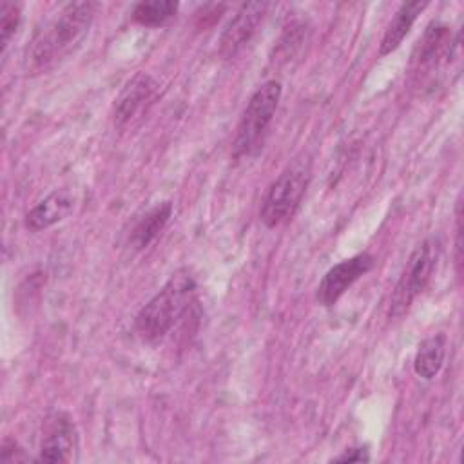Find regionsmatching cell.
Masks as SVG:
<instances>
[{
    "mask_svg": "<svg viewBox=\"0 0 464 464\" xmlns=\"http://www.w3.org/2000/svg\"><path fill=\"white\" fill-rule=\"evenodd\" d=\"M370 460V453L368 448L359 446V448H348L344 450L341 455L334 457V462H368Z\"/></svg>",
    "mask_w": 464,
    "mask_h": 464,
    "instance_id": "obj_19",
    "label": "cell"
},
{
    "mask_svg": "<svg viewBox=\"0 0 464 464\" xmlns=\"http://www.w3.org/2000/svg\"><path fill=\"white\" fill-rule=\"evenodd\" d=\"M373 263H375V259L372 254L359 252V254L334 265L323 276V279L317 286L315 297H317L319 304L334 306L355 281H359L364 274H368L373 268Z\"/></svg>",
    "mask_w": 464,
    "mask_h": 464,
    "instance_id": "obj_6",
    "label": "cell"
},
{
    "mask_svg": "<svg viewBox=\"0 0 464 464\" xmlns=\"http://www.w3.org/2000/svg\"><path fill=\"white\" fill-rule=\"evenodd\" d=\"M460 199L457 201V210H455V218H457V223H455V263H457V268L460 272V265H462V212H460Z\"/></svg>",
    "mask_w": 464,
    "mask_h": 464,
    "instance_id": "obj_20",
    "label": "cell"
},
{
    "mask_svg": "<svg viewBox=\"0 0 464 464\" xmlns=\"http://www.w3.org/2000/svg\"><path fill=\"white\" fill-rule=\"evenodd\" d=\"M172 216V203L170 201H161L150 210H147L138 223L134 225L129 243L132 245L134 250H145L156 237L163 232L167 227L169 219Z\"/></svg>",
    "mask_w": 464,
    "mask_h": 464,
    "instance_id": "obj_12",
    "label": "cell"
},
{
    "mask_svg": "<svg viewBox=\"0 0 464 464\" xmlns=\"http://www.w3.org/2000/svg\"><path fill=\"white\" fill-rule=\"evenodd\" d=\"M426 5H428V2H419V0L401 4V7L397 9L393 18L386 25L384 34L381 38V44H379V54L381 56H386V54L393 53L402 44V40L410 33L411 25L419 18V14L426 9Z\"/></svg>",
    "mask_w": 464,
    "mask_h": 464,
    "instance_id": "obj_11",
    "label": "cell"
},
{
    "mask_svg": "<svg viewBox=\"0 0 464 464\" xmlns=\"http://www.w3.org/2000/svg\"><path fill=\"white\" fill-rule=\"evenodd\" d=\"M160 83L149 72H136L114 100V123L123 127L140 118L154 103Z\"/></svg>",
    "mask_w": 464,
    "mask_h": 464,
    "instance_id": "obj_8",
    "label": "cell"
},
{
    "mask_svg": "<svg viewBox=\"0 0 464 464\" xmlns=\"http://www.w3.org/2000/svg\"><path fill=\"white\" fill-rule=\"evenodd\" d=\"M178 4L170 0L140 2L132 9V20L143 27H158L167 24L178 13Z\"/></svg>",
    "mask_w": 464,
    "mask_h": 464,
    "instance_id": "obj_15",
    "label": "cell"
},
{
    "mask_svg": "<svg viewBox=\"0 0 464 464\" xmlns=\"http://www.w3.org/2000/svg\"><path fill=\"white\" fill-rule=\"evenodd\" d=\"M22 22V5L16 2H2L0 4V44L2 53L7 49L11 38L18 31Z\"/></svg>",
    "mask_w": 464,
    "mask_h": 464,
    "instance_id": "obj_17",
    "label": "cell"
},
{
    "mask_svg": "<svg viewBox=\"0 0 464 464\" xmlns=\"http://www.w3.org/2000/svg\"><path fill=\"white\" fill-rule=\"evenodd\" d=\"M196 290L194 276L185 268L176 270L158 294L138 312L134 330L140 339L154 343L165 337L194 303Z\"/></svg>",
    "mask_w": 464,
    "mask_h": 464,
    "instance_id": "obj_2",
    "label": "cell"
},
{
    "mask_svg": "<svg viewBox=\"0 0 464 464\" xmlns=\"http://www.w3.org/2000/svg\"><path fill=\"white\" fill-rule=\"evenodd\" d=\"M312 161L306 154L294 158L268 185L259 208V219L266 228H276L290 219L310 185Z\"/></svg>",
    "mask_w": 464,
    "mask_h": 464,
    "instance_id": "obj_3",
    "label": "cell"
},
{
    "mask_svg": "<svg viewBox=\"0 0 464 464\" xmlns=\"http://www.w3.org/2000/svg\"><path fill=\"white\" fill-rule=\"evenodd\" d=\"M74 205L76 198L71 188H54L25 214V227L33 232L45 230L69 218L74 210Z\"/></svg>",
    "mask_w": 464,
    "mask_h": 464,
    "instance_id": "obj_10",
    "label": "cell"
},
{
    "mask_svg": "<svg viewBox=\"0 0 464 464\" xmlns=\"http://www.w3.org/2000/svg\"><path fill=\"white\" fill-rule=\"evenodd\" d=\"M78 450V431L71 417L63 411L53 413L40 442L38 460L42 462H71Z\"/></svg>",
    "mask_w": 464,
    "mask_h": 464,
    "instance_id": "obj_9",
    "label": "cell"
},
{
    "mask_svg": "<svg viewBox=\"0 0 464 464\" xmlns=\"http://www.w3.org/2000/svg\"><path fill=\"white\" fill-rule=\"evenodd\" d=\"M455 42L451 40V33L448 25L440 22H431L426 27L422 40L419 42V56H417L419 63L433 67L440 60H448L451 54V44Z\"/></svg>",
    "mask_w": 464,
    "mask_h": 464,
    "instance_id": "obj_13",
    "label": "cell"
},
{
    "mask_svg": "<svg viewBox=\"0 0 464 464\" xmlns=\"http://www.w3.org/2000/svg\"><path fill=\"white\" fill-rule=\"evenodd\" d=\"M268 9H270L268 2L243 4L219 34V42H218L219 54L227 60L234 58L252 40Z\"/></svg>",
    "mask_w": 464,
    "mask_h": 464,
    "instance_id": "obj_7",
    "label": "cell"
},
{
    "mask_svg": "<svg viewBox=\"0 0 464 464\" xmlns=\"http://www.w3.org/2000/svg\"><path fill=\"white\" fill-rule=\"evenodd\" d=\"M437 257L439 245L433 237L424 239L411 250L390 297V317H401L408 312L415 297L430 283L431 274L437 266Z\"/></svg>",
    "mask_w": 464,
    "mask_h": 464,
    "instance_id": "obj_5",
    "label": "cell"
},
{
    "mask_svg": "<svg viewBox=\"0 0 464 464\" xmlns=\"http://www.w3.org/2000/svg\"><path fill=\"white\" fill-rule=\"evenodd\" d=\"M281 94L283 87L277 80H268L254 91L236 127L232 141V158L236 161L252 156L259 149L263 136L274 120Z\"/></svg>",
    "mask_w": 464,
    "mask_h": 464,
    "instance_id": "obj_4",
    "label": "cell"
},
{
    "mask_svg": "<svg viewBox=\"0 0 464 464\" xmlns=\"http://www.w3.org/2000/svg\"><path fill=\"white\" fill-rule=\"evenodd\" d=\"M444 357H446V335L433 334L419 343L413 357V370L420 379L431 381L433 377L439 375L444 364Z\"/></svg>",
    "mask_w": 464,
    "mask_h": 464,
    "instance_id": "obj_14",
    "label": "cell"
},
{
    "mask_svg": "<svg viewBox=\"0 0 464 464\" xmlns=\"http://www.w3.org/2000/svg\"><path fill=\"white\" fill-rule=\"evenodd\" d=\"M27 457L24 455L22 448L16 444V440L5 439L2 444V453H0V460L4 464H11V462H18V460H25Z\"/></svg>",
    "mask_w": 464,
    "mask_h": 464,
    "instance_id": "obj_18",
    "label": "cell"
},
{
    "mask_svg": "<svg viewBox=\"0 0 464 464\" xmlns=\"http://www.w3.org/2000/svg\"><path fill=\"white\" fill-rule=\"evenodd\" d=\"M306 24L303 20H292L290 24H286L283 27L281 38L277 40L276 47H274V56L272 62H276L277 65L292 60L295 56V53L301 49L303 42L306 40Z\"/></svg>",
    "mask_w": 464,
    "mask_h": 464,
    "instance_id": "obj_16",
    "label": "cell"
},
{
    "mask_svg": "<svg viewBox=\"0 0 464 464\" xmlns=\"http://www.w3.org/2000/svg\"><path fill=\"white\" fill-rule=\"evenodd\" d=\"M98 9L100 4L89 0L63 5L27 45L24 54V67L27 74L47 72L72 54L89 34Z\"/></svg>",
    "mask_w": 464,
    "mask_h": 464,
    "instance_id": "obj_1",
    "label": "cell"
}]
</instances>
